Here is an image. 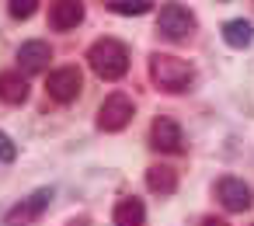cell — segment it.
Masks as SVG:
<instances>
[{"label": "cell", "instance_id": "1", "mask_svg": "<svg viewBox=\"0 0 254 226\" xmlns=\"http://www.w3.org/2000/svg\"><path fill=\"white\" fill-rule=\"evenodd\" d=\"M150 77H153V84L160 91L178 94V91H188L191 87L195 70H191V63H185V59H178L171 53H153L150 56Z\"/></svg>", "mask_w": 254, "mask_h": 226}, {"label": "cell", "instance_id": "2", "mask_svg": "<svg viewBox=\"0 0 254 226\" xmlns=\"http://www.w3.org/2000/svg\"><path fill=\"white\" fill-rule=\"evenodd\" d=\"M87 63H91V70H94L101 80H119V77H126V70H129V49H126L119 39H98V42L87 49Z\"/></svg>", "mask_w": 254, "mask_h": 226}, {"label": "cell", "instance_id": "3", "mask_svg": "<svg viewBox=\"0 0 254 226\" xmlns=\"http://www.w3.org/2000/svg\"><path fill=\"white\" fill-rule=\"evenodd\" d=\"M157 32L171 42H181L195 32V14L181 4H164L160 7V18H157Z\"/></svg>", "mask_w": 254, "mask_h": 226}, {"label": "cell", "instance_id": "4", "mask_svg": "<svg viewBox=\"0 0 254 226\" xmlns=\"http://www.w3.org/2000/svg\"><path fill=\"white\" fill-rule=\"evenodd\" d=\"M80 87H84V77H80L77 66H60V70H53L49 80H46V94H49L53 101H60V105L77 101V98H80Z\"/></svg>", "mask_w": 254, "mask_h": 226}, {"label": "cell", "instance_id": "5", "mask_svg": "<svg viewBox=\"0 0 254 226\" xmlns=\"http://www.w3.org/2000/svg\"><path fill=\"white\" fill-rule=\"evenodd\" d=\"M129 122H132V101H129L126 94H108L105 105L98 108V125H101L105 132H119V129H126Z\"/></svg>", "mask_w": 254, "mask_h": 226}, {"label": "cell", "instance_id": "6", "mask_svg": "<svg viewBox=\"0 0 254 226\" xmlns=\"http://www.w3.org/2000/svg\"><path fill=\"white\" fill-rule=\"evenodd\" d=\"M49 202H53V188H39L32 198H25L21 205H14L7 212V226H28V223H35L49 209Z\"/></svg>", "mask_w": 254, "mask_h": 226}, {"label": "cell", "instance_id": "7", "mask_svg": "<svg viewBox=\"0 0 254 226\" xmlns=\"http://www.w3.org/2000/svg\"><path fill=\"white\" fill-rule=\"evenodd\" d=\"M150 146L160 150V153H181V150H185L181 125L171 122V118H157V122L150 125Z\"/></svg>", "mask_w": 254, "mask_h": 226}, {"label": "cell", "instance_id": "8", "mask_svg": "<svg viewBox=\"0 0 254 226\" xmlns=\"http://www.w3.org/2000/svg\"><path fill=\"white\" fill-rule=\"evenodd\" d=\"M216 198L230 209V212H244L251 209V188L240 181V177H223L216 184Z\"/></svg>", "mask_w": 254, "mask_h": 226}, {"label": "cell", "instance_id": "9", "mask_svg": "<svg viewBox=\"0 0 254 226\" xmlns=\"http://www.w3.org/2000/svg\"><path fill=\"white\" fill-rule=\"evenodd\" d=\"M84 21V4L80 0H56V4L49 7V25L56 32H70Z\"/></svg>", "mask_w": 254, "mask_h": 226}, {"label": "cell", "instance_id": "10", "mask_svg": "<svg viewBox=\"0 0 254 226\" xmlns=\"http://www.w3.org/2000/svg\"><path fill=\"white\" fill-rule=\"evenodd\" d=\"M49 59H53V49H49V42H42V39L21 42V49H18V63H21V70H28V73L46 70Z\"/></svg>", "mask_w": 254, "mask_h": 226}, {"label": "cell", "instance_id": "11", "mask_svg": "<svg viewBox=\"0 0 254 226\" xmlns=\"http://www.w3.org/2000/svg\"><path fill=\"white\" fill-rule=\"evenodd\" d=\"M146 188H150L153 195H174V188H178V170H174V167H164V164H153V167L146 170Z\"/></svg>", "mask_w": 254, "mask_h": 226}, {"label": "cell", "instance_id": "12", "mask_svg": "<svg viewBox=\"0 0 254 226\" xmlns=\"http://www.w3.org/2000/svg\"><path fill=\"white\" fill-rule=\"evenodd\" d=\"M25 98H28V80L21 73H0V101L21 105Z\"/></svg>", "mask_w": 254, "mask_h": 226}, {"label": "cell", "instance_id": "13", "mask_svg": "<svg viewBox=\"0 0 254 226\" xmlns=\"http://www.w3.org/2000/svg\"><path fill=\"white\" fill-rule=\"evenodd\" d=\"M223 39H226V46H233V49H247V46L254 42V25L244 21V18H233V21L223 25Z\"/></svg>", "mask_w": 254, "mask_h": 226}, {"label": "cell", "instance_id": "14", "mask_svg": "<svg viewBox=\"0 0 254 226\" xmlns=\"http://www.w3.org/2000/svg\"><path fill=\"white\" fill-rule=\"evenodd\" d=\"M146 223V209L139 198H122L115 205V226H143Z\"/></svg>", "mask_w": 254, "mask_h": 226}, {"label": "cell", "instance_id": "15", "mask_svg": "<svg viewBox=\"0 0 254 226\" xmlns=\"http://www.w3.org/2000/svg\"><path fill=\"white\" fill-rule=\"evenodd\" d=\"M115 14H146L150 11V0H119V4H112Z\"/></svg>", "mask_w": 254, "mask_h": 226}, {"label": "cell", "instance_id": "16", "mask_svg": "<svg viewBox=\"0 0 254 226\" xmlns=\"http://www.w3.org/2000/svg\"><path fill=\"white\" fill-rule=\"evenodd\" d=\"M35 7H39V0H11V18H32L35 14Z\"/></svg>", "mask_w": 254, "mask_h": 226}, {"label": "cell", "instance_id": "17", "mask_svg": "<svg viewBox=\"0 0 254 226\" xmlns=\"http://www.w3.org/2000/svg\"><path fill=\"white\" fill-rule=\"evenodd\" d=\"M18 157V146L11 143V136H4V132H0V160H4V164H11Z\"/></svg>", "mask_w": 254, "mask_h": 226}, {"label": "cell", "instance_id": "18", "mask_svg": "<svg viewBox=\"0 0 254 226\" xmlns=\"http://www.w3.org/2000/svg\"><path fill=\"white\" fill-rule=\"evenodd\" d=\"M205 226H226L223 219H205Z\"/></svg>", "mask_w": 254, "mask_h": 226}]
</instances>
